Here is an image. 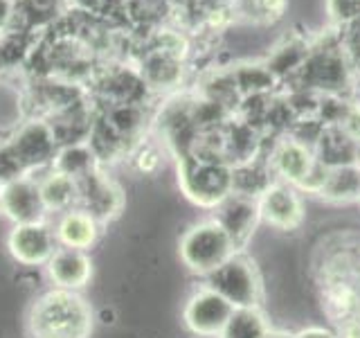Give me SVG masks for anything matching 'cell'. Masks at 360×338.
Instances as JSON below:
<instances>
[{"label":"cell","instance_id":"11","mask_svg":"<svg viewBox=\"0 0 360 338\" xmlns=\"http://www.w3.org/2000/svg\"><path fill=\"white\" fill-rule=\"evenodd\" d=\"M48 277L56 289L65 291H82L93 280V259L86 251L59 246L45 264Z\"/></svg>","mask_w":360,"mask_h":338},{"label":"cell","instance_id":"12","mask_svg":"<svg viewBox=\"0 0 360 338\" xmlns=\"http://www.w3.org/2000/svg\"><path fill=\"white\" fill-rule=\"evenodd\" d=\"M56 242L63 248H77V251H90L101 234V223L84 208H72L61 212L54 223Z\"/></svg>","mask_w":360,"mask_h":338},{"label":"cell","instance_id":"13","mask_svg":"<svg viewBox=\"0 0 360 338\" xmlns=\"http://www.w3.org/2000/svg\"><path fill=\"white\" fill-rule=\"evenodd\" d=\"M214 219L228 230L234 246L241 248L248 239H250L252 228L259 219V203H257V199H250V196L230 194L217 208V217Z\"/></svg>","mask_w":360,"mask_h":338},{"label":"cell","instance_id":"17","mask_svg":"<svg viewBox=\"0 0 360 338\" xmlns=\"http://www.w3.org/2000/svg\"><path fill=\"white\" fill-rule=\"evenodd\" d=\"M268 334L270 327L264 318V313L257 307H248V309H234L221 338H266Z\"/></svg>","mask_w":360,"mask_h":338},{"label":"cell","instance_id":"20","mask_svg":"<svg viewBox=\"0 0 360 338\" xmlns=\"http://www.w3.org/2000/svg\"><path fill=\"white\" fill-rule=\"evenodd\" d=\"M0 217H3V212H0Z\"/></svg>","mask_w":360,"mask_h":338},{"label":"cell","instance_id":"6","mask_svg":"<svg viewBox=\"0 0 360 338\" xmlns=\"http://www.w3.org/2000/svg\"><path fill=\"white\" fill-rule=\"evenodd\" d=\"M7 146H9V151L14 154L22 174L39 172V169H45V167L50 169L56 158V151H59L52 127L45 122H27L25 127H20L11 135Z\"/></svg>","mask_w":360,"mask_h":338},{"label":"cell","instance_id":"7","mask_svg":"<svg viewBox=\"0 0 360 338\" xmlns=\"http://www.w3.org/2000/svg\"><path fill=\"white\" fill-rule=\"evenodd\" d=\"M0 212L14 225L39 223L48 219L50 212L41 196L39 178L32 174H22L0 185Z\"/></svg>","mask_w":360,"mask_h":338},{"label":"cell","instance_id":"1","mask_svg":"<svg viewBox=\"0 0 360 338\" xmlns=\"http://www.w3.org/2000/svg\"><path fill=\"white\" fill-rule=\"evenodd\" d=\"M95 313L79 291L50 289L32 302L27 313L30 338H90Z\"/></svg>","mask_w":360,"mask_h":338},{"label":"cell","instance_id":"10","mask_svg":"<svg viewBox=\"0 0 360 338\" xmlns=\"http://www.w3.org/2000/svg\"><path fill=\"white\" fill-rule=\"evenodd\" d=\"M259 217L277 230H295L304 221V206L297 192L286 183H270L257 199Z\"/></svg>","mask_w":360,"mask_h":338},{"label":"cell","instance_id":"2","mask_svg":"<svg viewBox=\"0 0 360 338\" xmlns=\"http://www.w3.org/2000/svg\"><path fill=\"white\" fill-rule=\"evenodd\" d=\"M236 253L228 230L217 219L200 221L180 237V259L198 275H210Z\"/></svg>","mask_w":360,"mask_h":338},{"label":"cell","instance_id":"18","mask_svg":"<svg viewBox=\"0 0 360 338\" xmlns=\"http://www.w3.org/2000/svg\"><path fill=\"white\" fill-rule=\"evenodd\" d=\"M292 338H335V336L329 330H322V327H311V330H304Z\"/></svg>","mask_w":360,"mask_h":338},{"label":"cell","instance_id":"8","mask_svg":"<svg viewBox=\"0 0 360 338\" xmlns=\"http://www.w3.org/2000/svg\"><path fill=\"white\" fill-rule=\"evenodd\" d=\"M9 255L22 266H45L59 248L54 228L48 221L14 225L7 237Z\"/></svg>","mask_w":360,"mask_h":338},{"label":"cell","instance_id":"5","mask_svg":"<svg viewBox=\"0 0 360 338\" xmlns=\"http://www.w3.org/2000/svg\"><path fill=\"white\" fill-rule=\"evenodd\" d=\"M232 313L234 307L221 293H217L210 287H200L187 300L183 320L191 334H196L200 338H221L232 318Z\"/></svg>","mask_w":360,"mask_h":338},{"label":"cell","instance_id":"16","mask_svg":"<svg viewBox=\"0 0 360 338\" xmlns=\"http://www.w3.org/2000/svg\"><path fill=\"white\" fill-rule=\"evenodd\" d=\"M320 194L333 201H352L360 196V169L356 165H340L326 169Z\"/></svg>","mask_w":360,"mask_h":338},{"label":"cell","instance_id":"9","mask_svg":"<svg viewBox=\"0 0 360 338\" xmlns=\"http://www.w3.org/2000/svg\"><path fill=\"white\" fill-rule=\"evenodd\" d=\"M77 192H79L77 206L93 214L101 225H106L108 221L120 217V212L124 208L122 189L106 174H101L99 167L88 176L77 180Z\"/></svg>","mask_w":360,"mask_h":338},{"label":"cell","instance_id":"3","mask_svg":"<svg viewBox=\"0 0 360 338\" xmlns=\"http://www.w3.org/2000/svg\"><path fill=\"white\" fill-rule=\"evenodd\" d=\"M180 185L198 206L219 208L232 194V169L223 163L185 156L183 169H180Z\"/></svg>","mask_w":360,"mask_h":338},{"label":"cell","instance_id":"19","mask_svg":"<svg viewBox=\"0 0 360 338\" xmlns=\"http://www.w3.org/2000/svg\"><path fill=\"white\" fill-rule=\"evenodd\" d=\"M266 338H292V336H288V334H275V332H270Z\"/></svg>","mask_w":360,"mask_h":338},{"label":"cell","instance_id":"4","mask_svg":"<svg viewBox=\"0 0 360 338\" xmlns=\"http://www.w3.org/2000/svg\"><path fill=\"white\" fill-rule=\"evenodd\" d=\"M207 287L228 300L234 309L259 307L262 300V282L257 268L248 257L234 253L228 262L207 275Z\"/></svg>","mask_w":360,"mask_h":338},{"label":"cell","instance_id":"15","mask_svg":"<svg viewBox=\"0 0 360 338\" xmlns=\"http://www.w3.org/2000/svg\"><path fill=\"white\" fill-rule=\"evenodd\" d=\"M39 185H41V196L48 212H68L77 208L79 203V192H77V180L65 176L61 172H54L50 167L48 176L39 178Z\"/></svg>","mask_w":360,"mask_h":338},{"label":"cell","instance_id":"14","mask_svg":"<svg viewBox=\"0 0 360 338\" xmlns=\"http://www.w3.org/2000/svg\"><path fill=\"white\" fill-rule=\"evenodd\" d=\"M315 167H318V163L311 158L309 149L295 140L284 142L275 151V169L281 174V178L292 185L300 187L307 185L315 172Z\"/></svg>","mask_w":360,"mask_h":338}]
</instances>
